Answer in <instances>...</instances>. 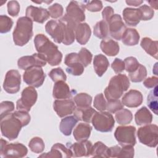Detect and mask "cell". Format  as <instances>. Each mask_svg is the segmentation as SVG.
I'll use <instances>...</instances> for the list:
<instances>
[{"label":"cell","instance_id":"4","mask_svg":"<svg viewBox=\"0 0 158 158\" xmlns=\"http://www.w3.org/2000/svg\"><path fill=\"white\" fill-rule=\"evenodd\" d=\"M23 125L20 120L13 113L1 120V131L2 135L10 141L16 139Z\"/></svg>","mask_w":158,"mask_h":158},{"label":"cell","instance_id":"26","mask_svg":"<svg viewBox=\"0 0 158 158\" xmlns=\"http://www.w3.org/2000/svg\"><path fill=\"white\" fill-rule=\"evenodd\" d=\"M101 51L109 56H116L120 49L118 43L110 38L103 39L100 43Z\"/></svg>","mask_w":158,"mask_h":158},{"label":"cell","instance_id":"49","mask_svg":"<svg viewBox=\"0 0 158 158\" xmlns=\"http://www.w3.org/2000/svg\"><path fill=\"white\" fill-rule=\"evenodd\" d=\"M84 6L90 12H99L102 9V3L101 1L98 0L85 1Z\"/></svg>","mask_w":158,"mask_h":158},{"label":"cell","instance_id":"27","mask_svg":"<svg viewBox=\"0 0 158 158\" xmlns=\"http://www.w3.org/2000/svg\"><path fill=\"white\" fill-rule=\"evenodd\" d=\"M92 127L88 123H80L73 130L74 138L77 141H81L88 139L90 136Z\"/></svg>","mask_w":158,"mask_h":158},{"label":"cell","instance_id":"36","mask_svg":"<svg viewBox=\"0 0 158 158\" xmlns=\"http://www.w3.org/2000/svg\"><path fill=\"white\" fill-rule=\"evenodd\" d=\"M115 118L118 124L125 125L129 124L131 122L133 114L128 109L123 108L115 112Z\"/></svg>","mask_w":158,"mask_h":158},{"label":"cell","instance_id":"58","mask_svg":"<svg viewBox=\"0 0 158 158\" xmlns=\"http://www.w3.org/2000/svg\"><path fill=\"white\" fill-rule=\"evenodd\" d=\"M125 2L128 5L133 6H138L143 2V1H126Z\"/></svg>","mask_w":158,"mask_h":158},{"label":"cell","instance_id":"25","mask_svg":"<svg viewBox=\"0 0 158 158\" xmlns=\"http://www.w3.org/2000/svg\"><path fill=\"white\" fill-rule=\"evenodd\" d=\"M91 35V30L86 23H80L77 25L75 30V38L81 45L86 44L89 41Z\"/></svg>","mask_w":158,"mask_h":158},{"label":"cell","instance_id":"28","mask_svg":"<svg viewBox=\"0 0 158 158\" xmlns=\"http://www.w3.org/2000/svg\"><path fill=\"white\" fill-rule=\"evenodd\" d=\"M109 62L107 57L103 54L96 55L93 59V67L94 71L98 77H102L106 72Z\"/></svg>","mask_w":158,"mask_h":158},{"label":"cell","instance_id":"3","mask_svg":"<svg viewBox=\"0 0 158 158\" xmlns=\"http://www.w3.org/2000/svg\"><path fill=\"white\" fill-rule=\"evenodd\" d=\"M12 35L15 45H25L33 36V21L27 17L19 18Z\"/></svg>","mask_w":158,"mask_h":158},{"label":"cell","instance_id":"17","mask_svg":"<svg viewBox=\"0 0 158 158\" xmlns=\"http://www.w3.org/2000/svg\"><path fill=\"white\" fill-rule=\"evenodd\" d=\"M53 108L59 117H64L73 114L76 106L71 99H57L54 102Z\"/></svg>","mask_w":158,"mask_h":158},{"label":"cell","instance_id":"51","mask_svg":"<svg viewBox=\"0 0 158 158\" xmlns=\"http://www.w3.org/2000/svg\"><path fill=\"white\" fill-rule=\"evenodd\" d=\"M120 149L118 157H128L131 158L134 156L135 150L133 146L125 145L120 146Z\"/></svg>","mask_w":158,"mask_h":158},{"label":"cell","instance_id":"23","mask_svg":"<svg viewBox=\"0 0 158 158\" xmlns=\"http://www.w3.org/2000/svg\"><path fill=\"white\" fill-rule=\"evenodd\" d=\"M122 14L125 22L129 26H136L141 20V14L139 9L126 7L123 9Z\"/></svg>","mask_w":158,"mask_h":158},{"label":"cell","instance_id":"32","mask_svg":"<svg viewBox=\"0 0 158 158\" xmlns=\"http://www.w3.org/2000/svg\"><path fill=\"white\" fill-rule=\"evenodd\" d=\"M77 118L74 116H68L62 119L59 129L60 132L65 136H70L72 133L73 127L78 122Z\"/></svg>","mask_w":158,"mask_h":158},{"label":"cell","instance_id":"53","mask_svg":"<svg viewBox=\"0 0 158 158\" xmlns=\"http://www.w3.org/2000/svg\"><path fill=\"white\" fill-rule=\"evenodd\" d=\"M14 114L20 120L23 127L27 125L31 120V117L28 114V112L25 110H16L14 112Z\"/></svg>","mask_w":158,"mask_h":158},{"label":"cell","instance_id":"29","mask_svg":"<svg viewBox=\"0 0 158 158\" xmlns=\"http://www.w3.org/2000/svg\"><path fill=\"white\" fill-rule=\"evenodd\" d=\"M96 112V110L91 106L85 108L77 107L73 112V115L78 120H81L89 123L91 122L92 118Z\"/></svg>","mask_w":158,"mask_h":158},{"label":"cell","instance_id":"2","mask_svg":"<svg viewBox=\"0 0 158 158\" xmlns=\"http://www.w3.org/2000/svg\"><path fill=\"white\" fill-rule=\"evenodd\" d=\"M130 87V81L125 74H117L111 78L104 90L107 101L118 99Z\"/></svg>","mask_w":158,"mask_h":158},{"label":"cell","instance_id":"46","mask_svg":"<svg viewBox=\"0 0 158 158\" xmlns=\"http://www.w3.org/2000/svg\"><path fill=\"white\" fill-rule=\"evenodd\" d=\"M50 17L52 19H57L63 15L64 9L62 5L59 3H54L48 7Z\"/></svg>","mask_w":158,"mask_h":158},{"label":"cell","instance_id":"16","mask_svg":"<svg viewBox=\"0 0 158 158\" xmlns=\"http://www.w3.org/2000/svg\"><path fill=\"white\" fill-rule=\"evenodd\" d=\"M85 9L84 4L72 1L66 7V15L78 24L85 20Z\"/></svg>","mask_w":158,"mask_h":158},{"label":"cell","instance_id":"5","mask_svg":"<svg viewBox=\"0 0 158 158\" xmlns=\"http://www.w3.org/2000/svg\"><path fill=\"white\" fill-rule=\"evenodd\" d=\"M137 136L141 143L151 148L156 147L158 143L157 125L148 124L139 128Z\"/></svg>","mask_w":158,"mask_h":158},{"label":"cell","instance_id":"31","mask_svg":"<svg viewBox=\"0 0 158 158\" xmlns=\"http://www.w3.org/2000/svg\"><path fill=\"white\" fill-rule=\"evenodd\" d=\"M139 34L135 28H127L121 38L122 43L126 46H135L138 44Z\"/></svg>","mask_w":158,"mask_h":158},{"label":"cell","instance_id":"55","mask_svg":"<svg viewBox=\"0 0 158 158\" xmlns=\"http://www.w3.org/2000/svg\"><path fill=\"white\" fill-rule=\"evenodd\" d=\"M114 14V9L110 6L106 7L102 12V17L103 18V20L106 21L107 23H108V22L109 21V20L113 16Z\"/></svg>","mask_w":158,"mask_h":158},{"label":"cell","instance_id":"20","mask_svg":"<svg viewBox=\"0 0 158 158\" xmlns=\"http://www.w3.org/2000/svg\"><path fill=\"white\" fill-rule=\"evenodd\" d=\"M26 17L32 21L40 23H43L50 16L48 10L43 7L29 6L26 9Z\"/></svg>","mask_w":158,"mask_h":158},{"label":"cell","instance_id":"38","mask_svg":"<svg viewBox=\"0 0 158 158\" xmlns=\"http://www.w3.org/2000/svg\"><path fill=\"white\" fill-rule=\"evenodd\" d=\"M157 89H158L157 86L153 88V89L149 92L147 98V104L149 108L156 115H157V110H158Z\"/></svg>","mask_w":158,"mask_h":158},{"label":"cell","instance_id":"1","mask_svg":"<svg viewBox=\"0 0 158 158\" xmlns=\"http://www.w3.org/2000/svg\"><path fill=\"white\" fill-rule=\"evenodd\" d=\"M34 44L37 52L42 54L47 62L51 66L59 65L62 59V54L49 38L43 34H38L34 39Z\"/></svg>","mask_w":158,"mask_h":158},{"label":"cell","instance_id":"33","mask_svg":"<svg viewBox=\"0 0 158 158\" xmlns=\"http://www.w3.org/2000/svg\"><path fill=\"white\" fill-rule=\"evenodd\" d=\"M141 48L151 56L157 59L158 48L157 41H154L150 38L144 37L141 41Z\"/></svg>","mask_w":158,"mask_h":158},{"label":"cell","instance_id":"21","mask_svg":"<svg viewBox=\"0 0 158 158\" xmlns=\"http://www.w3.org/2000/svg\"><path fill=\"white\" fill-rule=\"evenodd\" d=\"M143 101V96L140 91L130 89L122 97V103L128 107H137L142 104Z\"/></svg>","mask_w":158,"mask_h":158},{"label":"cell","instance_id":"40","mask_svg":"<svg viewBox=\"0 0 158 158\" xmlns=\"http://www.w3.org/2000/svg\"><path fill=\"white\" fill-rule=\"evenodd\" d=\"M28 146L30 150L36 154L41 153L44 149V143L43 140L40 137L33 138L28 143Z\"/></svg>","mask_w":158,"mask_h":158},{"label":"cell","instance_id":"44","mask_svg":"<svg viewBox=\"0 0 158 158\" xmlns=\"http://www.w3.org/2000/svg\"><path fill=\"white\" fill-rule=\"evenodd\" d=\"M49 76L54 82H57L59 81H65L67 79V76L64 72L60 67H57L52 69L49 72Z\"/></svg>","mask_w":158,"mask_h":158},{"label":"cell","instance_id":"54","mask_svg":"<svg viewBox=\"0 0 158 158\" xmlns=\"http://www.w3.org/2000/svg\"><path fill=\"white\" fill-rule=\"evenodd\" d=\"M111 67L116 73H119L125 70L124 61L119 58H115L111 64Z\"/></svg>","mask_w":158,"mask_h":158},{"label":"cell","instance_id":"56","mask_svg":"<svg viewBox=\"0 0 158 158\" xmlns=\"http://www.w3.org/2000/svg\"><path fill=\"white\" fill-rule=\"evenodd\" d=\"M157 84H158V78L156 77H149L143 81L144 86L148 89L154 88L157 85Z\"/></svg>","mask_w":158,"mask_h":158},{"label":"cell","instance_id":"48","mask_svg":"<svg viewBox=\"0 0 158 158\" xmlns=\"http://www.w3.org/2000/svg\"><path fill=\"white\" fill-rule=\"evenodd\" d=\"M139 9L141 12L142 20H149L153 17L154 14V9L149 6L146 4L143 5L139 7Z\"/></svg>","mask_w":158,"mask_h":158},{"label":"cell","instance_id":"43","mask_svg":"<svg viewBox=\"0 0 158 158\" xmlns=\"http://www.w3.org/2000/svg\"><path fill=\"white\" fill-rule=\"evenodd\" d=\"M79 60L84 67H87L89 64H91L92 60L93 55L91 52L88 50L86 48H82L78 53Z\"/></svg>","mask_w":158,"mask_h":158},{"label":"cell","instance_id":"8","mask_svg":"<svg viewBox=\"0 0 158 158\" xmlns=\"http://www.w3.org/2000/svg\"><path fill=\"white\" fill-rule=\"evenodd\" d=\"M135 131L136 128L133 126H119L115 131L114 136L119 145L134 146L136 144Z\"/></svg>","mask_w":158,"mask_h":158},{"label":"cell","instance_id":"24","mask_svg":"<svg viewBox=\"0 0 158 158\" xmlns=\"http://www.w3.org/2000/svg\"><path fill=\"white\" fill-rule=\"evenodd\" d=\"M72 95L69 85L64 81H59L55 83L53 86L52 96L57 99H70Z\"/></svg>","mask_w":158,"mask_h":158},{"label":"cell","instance_id":"10","mask_svg":"<svg viewBox=\"0 0 158 158\" xmlns=\"http://www.w3.org/2000/svg\"><path fill=\"white\" fill-rule=\"evenodd\" d=\"M46 75L41 67H33L25 70L23 75L24 82L29 86L39 88L45 80Z\"/></svg>","mask_w":158,"mask_h":158},{"label":"cell","instance_id":"22","mask_svg":"<svg viewBox=\"0 0 158 158\" xmlns=\"http://www.w3.org/2000/svg\"><path fill=\"white\" fill-rule=\"evenodd\" d=\"M73 157L71 150L61 143L54 144L50 152L43 153L39 157Z\"/></svg>","mask_w":158,"mask_h":158},{"label":"cell","instance_id":"19","mask_svg":"<svg viewBox=\"0 0 158 158\" xmlns=\"http://www.w3.org/2000/svg\"><path fill=\"white\" fill-rule=\"evenodd\" d=\"M46 31L57 43H61L64 40V30L59 20H51L45 25Z\"/></svg>","mask_w":158,"mask_h":158},{"label":"cell","instance_id":"37","mask_svg":"<svg viewBox=\"0 0 158 158\" xmlns=\"http://www.w3.org/2000/svg\"><path fill=\"white\" fill-rule=\"evenodd\" d=\"M73 101L78 107H88L91 106L92 97L87 93H80L77 94L74 96Z\"/></svg>","mask_w":158,"mask_h":158},{"label":"cell","instance_id":"39","mask_svg":"<svg viewBox=\"0 0 158 158\" xmlns=\"http://www.w3.org/2000/svg\"><path fill=\"white\" fill-rule=\"evenodd\" d=\"M147 76L146 68L142 64H139L138 69L133 72L129 73V78L132 82L138 83L142 81Z\"/></svg>","mask_w":158,"mask_h":158},{"label":"cell","instance_id":"18","mask_svg":"<svg viewBox=\"0 0 158 158\" xmlns=\"http://www.w3.org/2000/svg\"><path fill=\"white\" fill-rule=\"evenodd\" d=\"M92 146L91 142L87 139L74 143L73 144L71 143H67V147L71 150L73 157L90 156Z\"/></svg>","mask_w":158,"mask_h":158},{"label":"cell","instance_id":"52","mask_svg":"<svg viewBox=\"0 0 158 158\" xmlns=\"http://www.w3.org/2000/svg\"><path fill=\"white\" fill-rule=\"evenodd\" d=\"M7 12L12 17L17 16L20 12V5L17 1H10L7 2Z\"/></svg>","mask_w":158,"mask_h":158},{"label":"cell","instance_id":"12","mask_svg":"<svg viewBox=\"0 0 158 158\" xmlns=\"http://www.w3.org/2000/svg\"><path fill=\"white\" fill-rule=\"evenodd\" d=\"M63 27L64 40L62 43L65 45L72 44L75 39V30L78 23L69 17L66 14L59 20Z\"/></svg>","mask_w":158,"mask_h":158},{"label":"cell","instance_id":"42","mask_svg":"<svg viewBox=\"0 0 158 158\" xmlns=\"http://www.w3.org/2000/svg\"><path fill=\"white\" fill-rule=\"evenodd\" d=\"M12 20L6 15H0V33H6L9 32L13 25Z\"/></svg>","mask_w":158,"mask_h":158},{"label":"cell","instance_id":"50","mask_svg":"<svg viewBox=\"0 0 158 158\" xmlns=\"http://www.w3.org/2000/svg\"><path fill=\"white\" fill-rule=\"evenodd\" d=\"M123 108V105L119 99L107 101L106 104V109L110 113H115L119 110Z\"/></svg>","mask_w":158,"mask_h":158},{"label":"cell","instance_id":"14","mask_svg":"<svg viewBox=\"0 0 158 158\" xmlns=\"http://www.w3.org/2000/svg\"><path fill=\"white\" fill-rule=\"evenodd\" d=\"M109 32L115 40H120L127 27L119 14H114L108 22Z\"/></svg>","mask_w":158,"mask_h":158},{"label":"cell","instance_id":"9","mask_svg":"<svg viewBox=\"0 0 158 158\" xmlns=\"http://www.w3.org/2000/svg\"><path fill=\"white\" fill-rule=\"evenodd\" d=\"M38 93L35 87L28 86L22 92L21 98L17 101L16 109L18 110L28 112L31 107L36 103Z\"/></svg>","mask_w":158,"mask_h":158},{"label":"cell","instance_id":"7","mask_svg":"<svg viewBox=\"0 0 158 158\" xmlns=\"http://www.w3.org/2000/svg\"><path fill=\"white\" fill-rule=\"evenodd\" d=\"M28 153V149L22 143H10L1 139L0 154L2 157H23Z\"/></svg>","mask_w":158,"mask_h":158},{"label":"cell","instance_id":"6","mask_svg":"<svg viewBox=\"0 0 158 158\" xmlns=\"http://www.w3.org/2000/svg\"><path fill=\"white\" fill-rule=\"evenodd\" d=\"M91 123L97 131L100 132H110L113 130L115 120L112 115L109 112H96Z\"/></svg>","mask_w":158,"mask_h":158},{"label":"cell","instance_id":"35","mask_svg":"<svg viewBox=\"0 0 158 158\" xmlns=\"http://www.w3.org/2000/svg\"><path fill=\"white\" fill-rule=\"evenodd\" d=\"M108 23L104 20L98 22L93 27V34L99 39H105L109 35Z\"/></svg>","mask_w":158,"mask_h":158},{"label":"cell","instance_id":"15","mask_svg":"<svg viewBox=\"0 0 158 158\" xmlns=\"http://www.w3.org/2000/svg\"><path fill=\"white\" fill-rule=\"evenodd\" d=\"M64 63L67 67L66 72L74 76L81 75L84 72V66L79 60L78 54L76 52H72L66 55Z\"/></svg>","mask_w":158,"mask_h":158},{"label":"cell","instance_id":"45","mask_svg":"<svg viewBox=\"0 0 158 158\" xmlns=\"http://www.w3.org/2000/svg\"><path fill=\"white\" fill-rule=\"evenodd\" d=\"M125 63V69L128 73L133 72L136 70L139 65V63L137 59L132 56L128 57L124 60Z\"/></svg>","mask_w":158,"mask_h":158},{"label":"cell","instance_id":"34","mask_svg":"<svg viewBox=\"0 0 158 158\" xmlns=\"http://www.w3.org/2000/svg\"><path fill=\"white\" fill-rule=\"evenodd\" d=\"M109 148L101 141H97L92 146L90 156L94 157H104L109 158L108 154Z\"/></svg>","mask_w":158,"mask_h":158},{"label":"cell","instance_id":"11","mask_svg":"<svg viewBox=\"0 0 158 158\" xmlns=\"http://www.w3.org/2000/svg\"><path fill=\"white\" fill-rule=\"evenodd\" d=\"M21 84V76L17 70H10L6 74L3 83V88L9 94L19 92Z\"/></svg>","mask_w":158,"mask_h":158},{"label":"cell","instance_id":"59","mask_svg":"<svg viewBox=\"0 0 158 158\" xmlns=\"http://www.w3.org/2000/svg\"><path fill=\"white\" fill-rule=\"evenodd\" d=\"M156 2V1H148V2L150 4V5H151V6L152 7H154L155 9H157V7L154 5V3H155Z\"/></svg>","mask_w":158,"mask_h":158},{"label":"cell","instance_id":"30","mask_svg":"<svg viewBox=\"0 0 158 158\" xmlns=\"http://www.w3.org/2000/svg\"><path fill=\"white\" fill-rule=\"evenodd\" d=\"M135 120L138 125H148L152 122V115L146 107L143 106L135 113Z\"/></svg>","mask_w":158,"mask_h":158},{"label":"cell","instance_id":"13","mask_svg":"<svg viewBox=\"0 0 158 158\" xmlns=\"http://www.w3.org/2000/svg\"><path fill=\"white\" fill-rule=\"evenodd\" d=\"M46 62L45 57L42 54L34 53L31 56H25L19 58L17 65L22 70H27L33 67H44Z\"/></svg>","mask_w":158,"mask_h":158},{"label":"cell","instance_id":"47","mask_svg":"<svg viewBox=\"0 0 158 158\" xmlns=\"http://www.w3.org/2000/svg\"><path fill=\"white\" fill-rule=\"evenodd\" d=\"M107 102L102 93L98 94L94 99L93 106L99 111H104L106 109Z\"/></svg>","mask_w":158,"mask_h":158},{"label":"cell","instance_id":"57","mask_svg":"<svg viewBox=\"0 0 158 158\" xmlns=\"http://www.w3.org/2000/svg\"><path fill=\"white\" fill-rule=\"evenodd\" d=\"M120 147V145H115L114 146L109 148L108 154L109 157H118Z\"/></svg>","mask_w":158,"mask_h":158},{"label":"cell","instance_id":"41","mask_svg":"<svg viewBox=\"0 0 158 158\" xmlns=\"http://www.w3.org/2000/svg\"><path fill=\"white\" fill-rule=\"evenodd\" d=\"M14 104L12 101H2L0 104V120L12 113L14 110Z\"/></svg>","mask_w":158,"mask_h":158}]
</instances>
